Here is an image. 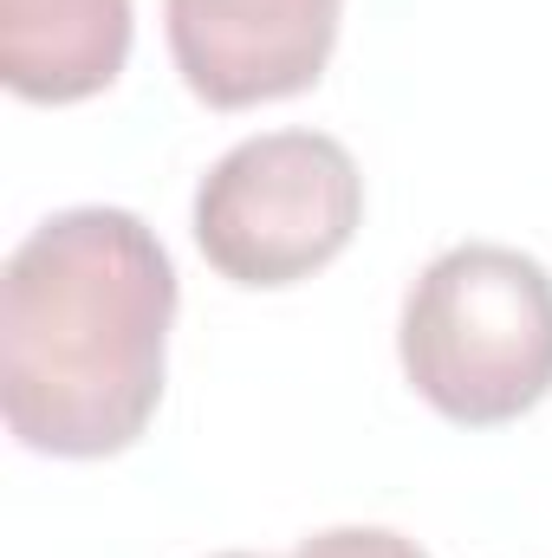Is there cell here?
Listing matches in <instances>:
<instances>
[{
    "label": "cell",
    "mask_w": 552,
    "mask_h": 558,
    "mask_svg": "<svg viewBox=\"0 0 552 558\" xmlns=\"http://www.w3.org/2000/svg\"><path fill=\"white\" fill-rule=\"evenodd\" d=\"M176 267L131 208L39 221L0 279V410L20 448L105 461L163 403Z\"/></svg>",
    "instance_id": "cell-1"
},
{
    "label": "cell",
    "mask_w": 552,
    "mask_h": 558,
    "mask_svg": "<svg viewBox=\"0 0 552 558\" xmlns=\"http://www.w3.org/2000/svg\"><path fill=\"white\" fill-rule=\"evenodd\" d=\"M404 377L435 416L501 428L552 390V274L494 241L435 254L404 299Z\"/></svg>",
    "instance_id": "cell-2"
},
{
    "label": "cell",
    "mask_w": 552,
    "mask_h": 558,
    "mask_svg": "<svg viewBox=\"0 0 552 558\" xmlns=\"http://www.w3.org/2000/svg\"><path fill=\"white\" fill-rule=\"evenodd\" d=\"M364 221V175L325 131L235 143L195 189V247L235 286L274 292L332 267Z\"/></svg>",
    "instance_id": "cell-3"
},
{
    "label": "cell",
    "mask_w": 552,
    "mask_h": 558,
    "mask_svg": "<svg viewBox=\"0 0 552 558\" xmlns=\"http://www.w3.org/2000/svg\"><path fill=\"white\" fill-rule=\"evenodd\" d=\"M345 0H163L169 59L208 111L279 105L319 85Z\"/></svg>",
    "instance_id": "cell-4"
},
{
    "label": "cell",
    "mask_w": 552,
    "mask_h": 558,
    "mask_svg": "<svg viewBox=\"0 0 552 558\" xmlns=\"http://www.w3.org/2000/svg\"><path fill=\"white\" fill-rule=\"evenodd\" d=\"M131 0H0V78L26 105H79L118 85Z\"/></svg>",
    "instance_id": "cell-5"
},
{
    "label": "cell",
    "mask_w": 552,
    "mask_h": 558,
    "mask_svg": "<svg viewBox=\"0 0 552 558\" xmlns=\"http://www.w3.org/2000/svg\"><path fill=\"white\" fill-rule=\"evenodd\" d=\"M292 558H429V553L404 533H391V526H332V533L299 539Z\"/></svg>",
    "instance_id": "cell-6"
},
{
    "label": "cell",
    "mask_w": 552,
    "mask_h": 558,
    "mask_svg": "<svg viewBox=\"0 0 552 558\" xmlns=\"http://www.w3.org/2000/svg\"><path fill=\"white\" fill-rule=\"evenodd\" d=\"M221 558H254V553H221Z\"/></svg>",
    "instance_id": "cell-7"
}]
</instances>
